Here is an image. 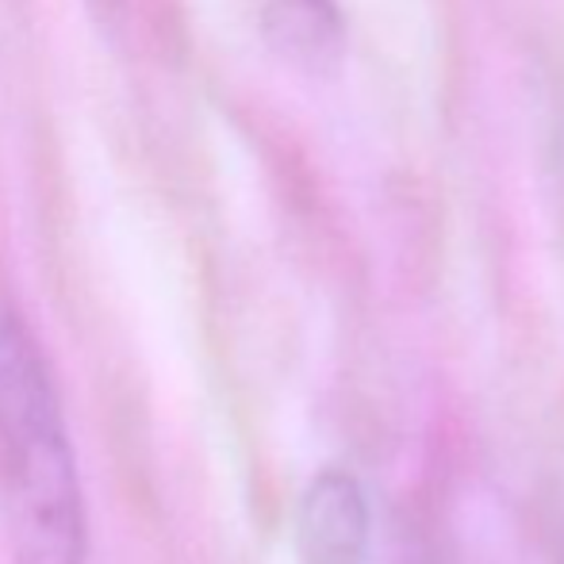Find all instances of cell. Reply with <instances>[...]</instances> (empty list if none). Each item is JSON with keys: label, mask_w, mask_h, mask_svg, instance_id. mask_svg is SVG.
<instances>
[{"label": "cell", "mask_w": 564, "mask_h": 564, "mask_svg": "<svg viewBox=\"0 0 564 564\" xmlns=\"http://www.w3.org/2000/svg\"><path fill=\"white\" fill-rule=\"evenodd\" d=\"M0 519L12 564H85V496L43 349L0 312Z\"/></svg>", "instance_id": "obj_1"}, {"label": "cell", "mask_w": 564, "mask_h": 564, "mask_svg": "<svg viewBox=\"0 0 564 564\" xmlns=\"http://www.w3.org/2000/svg\"><path fill=\"white\" fill-rule=\"evenodd\" d=\"M369 553V499L346 468L312 476L296 507L300 564H365Z\"/></svg>", "instance_id": "obj_2"}, {"label": "cell", "mask_w": 564, "mask_h": 564, "mask_svg": "<svg viewBox=\"0 0 564 564\" xmlns=\"http://www.w3.org/2000/svg\"><path fill=\"white\" fill-rule=\"evenodd\" d=\"M269 46L304 74L335 69L346 46V28L335 0H269L261 12Z\"/></svg>", "instance_id": "obj_3"}]
</instances>
